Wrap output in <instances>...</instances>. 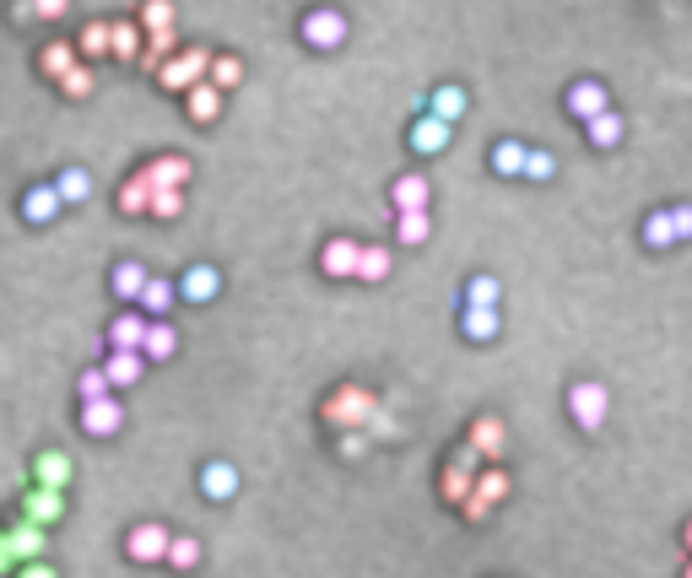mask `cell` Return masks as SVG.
I'll list each match as a JSON object with an SVG mask.
<instances>
[{"mask_svg":"<svg viewBox=\"0 0 692 578\" xmlns=\"http://www.w3.org/2000/svg\"><path fill=\"white\" fill-rule=\"evenodd\" d=\"M201 82H211V55L206 49H179V55L157 71V87L163 92H195Z\"/></svg>","mask_w":692,"mask_h":578,"instance_id":"1","label":"cell"},{"mask_svg":"<svg viewBox=\"0 0 692 578\" xmlns=\"http://www.w3.org/2000/svg\"><path fill=\"white\" fill-rule=\"evenodd\" d=\"M298 38H303L309 49H319V55H330V49L346 44V17H341L336 6H314V11H303Z\"/></svg>","mask_w":692,"mask_h":578,"instance_id":"2","label":"cell"},{"mask_svg":"<svg viewBox=\"0 0 692 578\" xmlns=\"http://www.w3.org/2000/svg\"><path fill=\"white\" fill-rule=\"evenodd\" d=\"M379 416V400L368 395V389H357V384H346V389H336V395L325 400V422H336V427H363V422H374Z\"/></svg>","mask_w":692,"mask_h":578,"instance_id":"3","label":"cell"},{"mask_svg":"<svg viewBox=\"0 0 692 578\" xmlns=\"http://www.w3.org/2000/svg\"><path fill=\"white\" fill-rule=\"evenodd\" d=\"M44 524H33V519H17V524H11V535H6V541H0V568H6V573H17L22 568V557H44Z\"/></svg>","mask_w":692,"mask_h":578,"instance_id":"4","label":"cell"},{"mask_svg":"<svg viewBox=\"0 0 692 578\" xmlns=\"http://www.w3.org/2000/svg\"><path fill=\"white\" fill-rule=\"evenodd\" d=\"M568 411H574V422L584 427V433H595V427H606V411H611V395H606V384H595V379H584L568 389Z\"/></svg>","mask_w":692,"mask_h":578,"instance_id":"5","label":"cell"},{"mask_svg":"<svg viewBox=\"0 0 692 578\" xmlns=\"http://www.w3.org/2000/svg\"><path fill=\"white\" fill-rule=\"evenodd\" d=\"M357 265H363V244H357V238H330V244L319 249V271L330 281H357Z\"/></svg>","mask_w":692,"mask_h":578,"instance_id":"6","label":"cell"},{"mask_svg":"<svg viewBox=\"0 0 692 578\" xmlns=\"http://www.w3.org/2000/svg\"><path fill=\"white\" fill-rule=\"evenodd\" d=\"M173 551V535L163 530V524H136V530L125 535V557L130 562H168Z\"/></svg>","mask_w":692,"mask_h":578,"instance_id":"7","label":"cell"},{"mask_svg":"<svg viewBox=\"0 0 692 578\" xmlns=\"http://www.w3.org/2000/svg\"><path fill=\"white\" fill-rule=\"evenodd\" d=\"M563 109L574 114V119H584V125H590V119L611 114V98H606V87H601V82H574V87L563 92Z\"/></svg>","mask_w":692,"mask_h":578,"instance_id":"8","label":"cell"},{"mask_svg":"<svg viewBox=\"0 0 692 578\" xmlns=\"http://www.w3.org/2000/svg\"><path fill=\"white\" fill-rule=\"evenodd\" d=\"M119 427H125V406L109 395V400H87L82 406V433L87 438H114Z\"/></svg>","mask_w":692,"mask_h":578,"instance_id":"9","label":"cell"},{"mask_svg":"<svg viewBox=\"0 0 692 578\" xmlns=\"http://www.w3.org/2000/svg\"><path fill=\"white\" fill-rule=\"evenodd\" d=\"M503 492H509V476L503 470H487V476H476V492H471V503L460 508L465 519H487L492 508L503 503Z\"/></svg>","mask_w":692,"mask_h":578,"instance_id":"10","label":"cell"},{"mask_svg":"<svg viewBox=\"0 0 692 578\" xmlns=\"http://www.w3.org/2000/svg\"><path fill=\"white\" fill-rule=\"evenodd\" d=\"M146 330H152V319H146L141 308L119 314L114 325H109V352H141V346H146Z\"/></svg>","mask_w":692,"mask_h":578,"instance_id":"11","label":"cell"},{"mask_svg":"<svg viewBox=\"0 0 692 578\" xmlns=\"http://www.w3.org/2000/svg\"><path fill=\"white\" fill-rule=\"evenodd\" d=\"M222 292V271L217 265H190V271L179 276V298L184 303H211Z\"/></svg>","mask_w":692,"mask_h":578,"instance_id":"12","label":"cell"},{"mask_svg":"<svg viewBox=\"0 0 692 578\" xmlns=\"http://www.w3.org/2000/svg\"><path fill=\"white\" fill-rule=\"evenodd\" d=\"M428 200H433V184L422 179V173H401V179L390 184V206L401 211V217L406 211H428Z\"/></svg>","mask_w":692,"mask_h":578,"instance_id":"13","label":"cell"},{"mask_svg":"<svg viewBox=\"0 0 692 578\" xmlns=\"http://www.w3.org/2000/svg\"><path fill=\"white\" fill-rule=\"evenodd\" d=\"M471 470H476V449H465V454H455V465H449L444 470V497H449V503H471V492H476V476H471Z\"/></svg>","mask_w":692,"mask_h":578,"instance_id":"14","label":"cell"},{"mask_svg":"<svg viewBox=\"0 0 692 578\" xmlns=\"http://www.w3.org/2000/svg\"><path fill=\"white\" fill-rule=\"evenodd\" d=\"M60 190L55 184H33L28 195H22V222H33V227H44V222H55L60 217Z\"/></svg>","mask_w":692,"mask_h":578,"instance_id":"15","label":"cell"},{"mask_svg":"<svg viewBox=\"0 0 692 578\" xmlns=\"http://www.w3.org/2000/svg\"><path fill=\"white\" fill-rule=\"evenodd\" d=\"M449 130H455V125H444V119H438V114H422L417 119V125H411V152H422V157H433V152H444V146H449Z\"/></svg>","mask_w":692,"mask_h":578,"instance_id":"16","label":"cell"},{"mask_svg":"<svg viewBox=\"0 0 692 578\" xmlns=\"http://www.w3.org/2000/svg\"><path fill=\"white\" fill-rule=\"evenodd\" d=\"M141 179L152 184V190H184V184H190V163H184V157H157V163L141 168Z\"/></svg>","mask_w":692,"mask_h":578,"instance_id":"17","label":"cell"},{"mask_svg":"<svg viewBox=\"0 0 692 578\" xmlns=\"http://www.w3.org/2000/svg\"><path fill=\"white\" fill-rule=\"evenodd\" d=\"M146 281H152V271H146V265L119 260V265H114V298L136 308V303H141V292H146Z\"/></svg>","mask_w":692,"mask_h":578,"instance_id":"18","label":"cell"},{"mask_svg":"<svg viewBox=\"0 0 692 578\" xmlns=\"http://www.w3.org/2000/svg\"><path fill=\"white\" fill-rule=\"evenodd\" d=\"M152 368L146 362V352H109V362H103V373H109V384L114 389H130V384H141V373Z\"/></svg>","mask_w":692,"mask_h":578,"instance_id":"19","label":"cell"},{"mask_svg":"<svg viewBox=\"0 0 692 578\" xmlns=\"http://www.w3.org/2000/svg\"><path fill=\"white\" fill-rule=\"evenodd\" d=\"M525 168H530V146L525 141H498L492 146V173H498V179H525Z\"/></svg>","mask_w":692,"mask_h":578,"instance_id":"20","label":"cell"},{"mask_svg":"<svg viewBox=\"0 0 692 578\" xmlns=\"http://www.w3.org/2000/svg\"><path fill=\"white\" fill-rule=\"evenodd\" d=\"M201 492L211 497V503H228V497H238V470L228 460H211L201 470Z\"/></svg>","mask_w":692,"mask_h":578,"instance_id":"21","label":"cell"},{"mask_svg":"<svg viewBox=\"0 0 692 578\" xmlns=\"http://www.w3.org/2000/svg\"><path fill=\"white\" fill-rule=\"evenodd\" d=\"M60 514H65V497H60L55 487H33V492H28V503H22V519L44 524V530H49V524H55Z\"/></svg>","mask_w":692,"mask_h":578,"instance_id":"22","label":"cell"},{"mask_svg":"<svg viewBox=\"0 0 692 578\" xmlns=\"http://www.w3.org/2000/svg\"><path fill=\"white\" fill-rule=\"evenodd\" d=\"M503 443H509V433H503L498 416H476L471 422V449L487 454V460H503Z\"/></svg>","mask_w":692,"mask_h":578,"instance_id":"23","label":"cell"},{"mask_svg":"<svg viewBox=\"0 0 692 578\" xmlns=\"http://www.w3.org/2000/svg\"><path fill=\"white\" fill-rule=\"evenodd\" d=\"M184 109H190L195 125H211V119L222 114V87L217 82H201L195 92H184Z\"/></svg>","mask_w":692,"mask_h":578,"instance_id":"24","label":"cell"},{"mask_svg":"<svg viewBox=\"0 0 692 578\" xmlns=\"http://www.w3.org/2000/svg\"><path fill=\"white\" fill-rule=\"evenodd\" d=\"M33 481L38 487H55V492H65V481H71V460H65L60 449H44L33 460Z\"/></svg>","mask_w":692,"mask_h":578,"instance_id":"25","label":"cell"},{"mask_svg":"<svg viewBox=\"0 0 692 578\" xmlns=\"http://www.w3.org/2000/svg\"><path fill=\"white\" fill-rule=\"evenodd\" d=\"M146 362H168L173 352H179V330L168 325V319H152V330H146Z\"/></svg>","mask_w":692,"mask_h":578,"instance_id":"26","label":"cell"},{"mask_svg":"<svg viewBox=\"0 0 692 578\" xmlns=\"http://www.w3.org/2000/svg\"><path fill=\"white\" fill-rule=\"evenodd\" d=\"M173 292H179V287H173V281L168 276H152V281H146V292H141V314L146 319H163L168 314V308H173Z\"/></svg>","mask_w":692,"mask_h":578,"instance_id":"27","label":"cell"},{"mask_svg":"<svg viewBox=\"0 0 692 578\" xmlns=\"http://www.w3.org/2000/svg\"><path fill=\"white\" fill-rule=\"evenodd\" d=\"M460 330H465V341H492L498 335V308H465Z\"/></svg>","mask_w":692,"mask_h":578,"instance_id":"28","label":"cell"},{"mask_svg":"<svg viewBox=\"0 0 692 578\" xmlns=\"http://www.w3.org/2000/svg\"><path fill=\"white\" fill-rule=\"evenodd\" d=\"M76 55H82V49H76V44H49L44 55H38V65H44V76H55V82H65V76L76 71Z\"/></svg>","mask_w":692,"mask_h":578,"instance_id":"29","label":"cell"},{"mask_svg":"<svg viewBox=\"0 0 692 578\" xmlns=\"http://www.w3.org/2000/svg\"><path fill=\"white\" fill-rule=\"evenodd\" d=\"M622 130H628V125H622V114L611 109V114H601V119H590V125H584V136H590V146H601V152H611V146L622 141Z\"/></svg>","mask_w":692,"mask_h":578,"instance_id":"30","label":"cell"},{"mask_svg":"<svg viewBox=\"0 0 692 578\" xmlns=\"http://www.w3.org/2000/svg\"><path fill=\"white\" fill-rule=\"evenodd\" d=\"M119 211H125V217H141V211H152V184H146L141 173L119 184Z\"/></svg>","mask_w":692,"mask_h":578,"instance_id":"31","label":"cell"},{"mask_svg":"<svg viewBox=\"0 0 692 578\" xmlns=\"http://www.w3.org/2000/svg\"><path fill=\"white\" fill-rule=\"evenodd\" d=\"M644 244H649V249H671V244H682V238H676L671 211H649V217H644Z\"/></svg>","mask_w":692,"mask_h":578,"instance_id":"32","label":"cell"},{"mask_svg":"<svg viewBox=\"0 0 692 578\" xmlns=\"http://www.w3.org/2000/svg\"><path fill=\"white\" fill-rule=\"evenodd\" d=\"M55 190H60L65 206H82V200L92 195V173L87 168H65L60 179H55Z\"/></svg>","mask_w":692,"mask_h":578,"instance_id":"33","label":"cell"},{"mask_svg":"<svg viewBox=\"0 0 692 578\" xmlns=\"http://www.w3.org/2000/svg\"><path fill=\"white\" fill-rule=\"evenodd\" d=\"M82 55L92 60V55H114V22H87V33H82Z\"/></svg>","mask_w":692,"mask_h":578,"instance_id":"34","label":"cell"},{"mask_svg":"<svg viewBox=\"0 0 692 578\" xmlns=\"http://www.w3.org/2000/svg\"><path fill=\"white\" fill-rule=\"evenodd\" d=\"M428 114H438L444 125H455V119L465 114V92L460 87H433V109Z\"/></svg>","mask_w":692,"mask_h":578,"instance_id":"35","label":"cell"},{"mask_svg":"<svg viewBox=\"0 0 692 578\" xmlns=\"http://www.w3.org/2000/svg\"><path fill=\"white\" fill-rule=\"evenodd\" d=\"M428 233H433L428 211H406V217L395 222V238H401V244H428Z\"/></svg>","mask_w":692,"mask_h":578,"instance_id":"36","label":"cell"},{"mask_svg":"<svg viewBox=\"0 0 692 578\" xmlns=\"http://www.w3.org/2000/svg\"><path fill=\"white\" fill-rule=\"evenodd\" d=\"M114 55L119 60H141V22H114Z\"/></svg>","mask_w":692,"mask_h":578,"instance_id":"37","label":"cell"},{"mask_svg":"<svg viewBox=\"0 0 692 578\" xmlns=\"http://www.w3.org/2000/svg\"><path fill=\"white\" fill-rule=\"evenodd\" d=\"M390 276V249L363 244V265H357V281H384Z\"/></svg>","mask_w":692,"mask_h":578,"instance_id":"38","label":"cell"},{"mask_svg":"<svg viewBox=\"0 0 692 578\" xmlns=\"http://www.w3.org/2000/svg\"><path fill=\"white\" fill-rule=\"evenodd\" d=\"M465 308H498V281H492V276H471V281H465Z\"/></svg>","mask_w":692,"mask_h":578,"instance_id":"39","label":"cell"},{"mask_svg":"<svg viewBox=\"0 0 692 578\" xmlns=\"http://www.w3.org/2000/svg\"><path fill=\"white\" fill-rule=\"evenodd\" d=\"M76 395H82V406H87V400H109V395H114L109 373H103V368H87L82 379H76Z\"/></svg>","mask_w":692,"mask_h":578,"instance_id":"40","label":"cell"},{"mask_svg":"<svg viewBox=\"0 0 692 578\" xmlns=\"http://www.w3.org/2000/svg\"><path fill=\"white\" fill-rule=\"evenodd\" d=\"M136 22H141L146 33H163V28H173V0H146Z\"/></svg>","mask_w":692,"mask_h":578,"instance_id":"41","label":"cell"},{"mask_svg":"<svg viewBox=\"0 0 692 578\" xmlns=\"http://www.w3.org/2000/svg\"><path fill=\"white\" fill-rule=\"evenodd\" d=\"M211 82H217L222 92L238 87V82H244V60H238V55H217V60H211Z\"/></svg>","mask_w":692,"mask_h":578,"instance_id":"42","label":"cell"},{"mask_svg":"<svg viewBox=\"0 0 692 578\" xmlns=\"http://www.w3.org/2000/svg\"><path fill=\"white\" fill-rule=\"evenodd\" d=\"M168 562L179 573H190L195 562H201V541H195V535H173V551H168Z\"/></svg>","mask_w":692,"mask_h":578,"instance_id":"43","label":"cell"},{"mask_svg":"<svg viewBox=\"0 0 692 578\" xmlns=\"http://www.w3.org/2000/svg\"><path fill=\"white\" fill-rule=\"evenodd\" d=\"M184 211V190H152V217L157 222H173Z\"/></svg>","mask_w":692,"mask_h":578,"instance_id":"44","label":"cell"},{"mask_svg":"<svg viewBox=\"0 0 692 578\" xmlns=\"http://www.w3.org/2000/svg\"><path fill=\"white\" fill-rule=\"evenodd\" d=\"M92 87H98V76H92V65H76V71L60 82V92H65V98H87Z\"/></svg>","mask_w":692,"mask_h":578,"instance_id":"45","label":"cell"},{"mask_svg":"<svg viewBox=\"0 0 692 578\" xmlns=\"http://www.w3.org/2000/svg\"><path fill=\"white\" fill-rule=\"evenodd\" d=\"M552 173H557V157L552 152H536V146H530V168H525V179H552Z\"/></svg>","mask_w":692,"mask_h":578,"instance_id":"46","label":"cell"},{"mask_svg":"<svg viewBox=\"0 0 692 578\" xmlns=\"http://www.w3.org/2000/svg\"><path fill=\"white\" fill-rule=\"evenodd\" d=\"M33 11H38L44 22H60L65 11H71V0H33Z\"/></svg>","mask_w":692,"mask_h":578,"instance_id":"47","label":"cell"},{"mask_svg":"<svg viewBox=\"0 0 692 578\" xmlns=\"http://www.w3.org/2000/svg\"><path fill=\"white\" fill-rule=\"evenodd\" d=\"M671 222H676V238H692V206H671Z\"/></svg>","mask_w":692,"mask_h":578,"instance_id":"48","label":"cell"},{"mask_svg":"<svg viewBox=\"0 0 692 578\" xmlns=\"http://www.w3.org/2000/svg\"><path fill=\"white\" fill-rule=\"evenodd\" d=\"M363 449H368V438H363V433H341V454H346V460H357Z\"/></svg>","mask_w":692,"mask_h":578,"instance_id":"49","label":"cell"},{"mask_svg":"<svg viewBox=\"0 0 692 578\" xmlns=\"http://www.w3.org/2000/svg\"><path fill=\"white\" fill-rule=\"evenodd\" d=\"M17 578H55V568L49 562H28V568H17Z\"/></svg>","mask_w":692,"mask_h":578,"instance_id":"50","label":"cell"},{"mask_svg":"<svg viewBox=\"0 0 692 578\" xmlns=\"http://www.w3.org/2000/svg\"><path fill=\"white\" fill-rule=\"evenodd\" d=\"M687 551H692V519H687Z\"/></svg>","mask_w":692,"mask_h":578,"instance_id":"51","label":"cell"},{"mask_svg":"<svg viewBox=\"0 0 692 578\" xmlns=\"http://www.w3.org/2000/svg\"><path fill=\"white\" fill-rule=\"evenodd\" d=\"M682 578H692V562H687V573H682Z\"/></svg>","mask_w":692,"mask_h":578,"instance_id":"52","label":"cell"}]
</instances>
